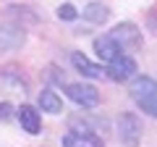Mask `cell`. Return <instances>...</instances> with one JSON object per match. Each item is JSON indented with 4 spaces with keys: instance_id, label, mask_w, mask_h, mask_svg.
<instances>
[{
    "instance_id": "cell-8",
    "label": "cell",
    "mask_w": 157,
    "mask_h": 147,
    "mask_svg": "<svg viewBox=\"0 0 157 147\" xmlns=\"http://www.w3.org/2000/svg\"><path fill=\"white\" fill-rule=\"evenodd\" d=\"M16 118H18V124H21V129L26 131V134H39V129H42V118H39V113H37L34 105L16 108Z\"/></svg>"
},
{
    "instance_id": "cell-6",
    "label": "cell",
    "mask_w": 157,
    "mask_h": 147,
    "mask_svg": "<svg viewBox=\"0 0 157 147\" xmlns=\"http://www.w3.org/2000/svg\"><path fill=\"white\" fill-rule=\"evenodd\" d=\"M105 74H107V79H113V81H134L136 79V61L131 55H121L113 63H107Z\"/></svg>"
},
{
    "instance_id": "cell-14",
    "label": "cell",
    "mask_w": 157,
    "mask_h": 147,
    "mask_svg": "<svg viewBox=\"0 0 157 147\" xmlns=\"http://www.w3.org/2000/svg\"><path fill=\"white\" fill-rule=\"evenodd\" d=\"M55 13H58V18H60V21H76V18H78V11H76V6H73V3H60Z\"/></svg>"
},
{
    "instance_id": "cell-5",
    "label": "cell",
    "mask_w": 157,
    "mask_h": 147,
    "mask_svg": "<svg viewBox=\"0 0 157 147\" xmlns=\"http://www.w3.org/2000/svg\"><path fill=\"white\" fill-rule=\"evenodd\" d=\"M26 42L24 24H0V53H13Z\"/></svg>"
},
{
    "instance_id": "cell-10",
    "label": "cell",
    "mask_w": 157,
    "mask_h": 147,
    "mask_svg": "<svg viewBox=\"0 0 157 147\" xmlns=\"http://www.w3.org/2000/svg\"><path fill=\"white\" fill-rule=\"evenodd\" d=\"M63 147H105L100 134H63Z\"/></svg>"
},
{
    "instance_id": "cell-12",
    "label": "cell",
    "mask_w": 157,
    "mask_h": 147,
    "mask_svg": "<svg viewBox=\"0 0 157 147\" xmlns=\"http://www.w3.org/2000/svg\"><path fill=\"white\" fill-rule=\"evenodd\" d=\"M94 53H97V55H100L105 63H113L115 58L123 55V53H121V47H118L115 42L107 37V34H105V37H97V40H94Z\"/></svg>"
},
{
    "instance_id": "cell-13",
    "label": "cell",
    "mask_w": 157,
    "mask_h": 147,
    "mask_svg": "<svg viewBox=\"0 0 157 147\" xmlns=\"http://www.w3.org/2000/svg\"><path fill=\"white\" fill-rule=\"evenodd\" d=\"M39 108H42V113H52V116H58V113L63 110V100L58 97V92H52L50 87H47V89L39 92Z\"/></svg>"
},
{
    "instance_id": "cell-1",
    "label": "cell",
    "mask_w": 157,
    "mask_h": 147,
    "mask_svg": "<svg viewBox=\"0 0 157 147\" xmlns=\"http://www.w3.org/2000/svg\"><path fill=\"white\" fill-rule=\"evenodd\" d=\"M107 37H110L113 42H115L118 47H121V53H134L141 47V42H144V37H141V29L136 26L134 21H121L115 24V26L107 32Z\"/></svg>"
},
{
    "instance_id": "cell-15",
    "label": "cell",
    "mask_w": 157,
    "mask_h": 147,
    "mask_svg": "<svg viewBox=\"0 0 157 147\" xmlns=\"http://www.w3.org/2000/svg\"><path fill=\"white\" fill-rule=\"evenodd\" d=\"M139 108L144 110L147 116H152V118H157V97H155V100H147V102H141Z\"/></svg>"
},
{
    "instance_id": "cell-7",
    "label": "cell",
    "mask_w": 157,
    "mask_h": 147,
    "mask_svg": "<svg viewBox=\"0 0 157 147\" xmlns=\"http://www.w3.org/2000/svg\"><path fill=\"white\" fill-rule=\"evenodd\" d=\"M128 95H131V100H136V105H141L147 100H155L157 97V81L152 76H136L128 84Z\"/></svg>"
},
{
    "instance_id": "cell-16",
    "label": "cell",
    "mask_w": 157,
    "mask_h": 147,
    "mask_svg": "<svg viewBox=\"0 0 157 147\" xmlns=\"http://www.w3.org/2000/svg\"><path fill=\"white\" fill-rule=\"evenodd\" d=\"M11 116H13V108L8 102H0V121H8Z\"/></svg>"
},
{
    "instance_id": "cell-11",
    "label": "cell",
    "mask_w": 157,
    "mask_h": 147,
    "mask_svg": "<svg viewBox=\"0 0 157 147\" xmlns=\"http://www.w3.org/2000/svg\"><path fill=\"white\" fill-rule=\"evenodd\" d=\"M81 16H84V21H89V24H105L107 18H110V8H107L105 3H100V0H92V3L84 6Z\"/></svg>"
},
{
    "instance_id": "cell-4",
    "label": "cell",
    "mask_w": 157,
    "mask_h": 147,
    "mask_svg": "<svg viewBox=\"0 0 157 147\" xmlns=\"http://www.w3.org/2000/svg\"><path fill=\"white\" fill-rule=\"evenodd\" d=\"M66 95H68V100H73L76 105H81V108H94V105H100V92H97V87L84 84V81L66 84Z\"/></svg>"
},
{
    "instance_id": "cell-9",
    "label": "cell",
    "mask_w": 157,
    "mask_h": 147,
    "mask_svg": "<svg viewBox=\"0 0 157 147\" xmlns=\"http://www.w3.org/2000/svg\"><path fill=\"white\" fill-rule=\"evenodd\" d=\"M71 63H73V68H76L81 76H86V79H102V76H107L105 68L97 66V63H92L84 53H71Z\"/></svg>"
},
{
    "instance_id": "cell-2",
    "label": "cell",
    "mask_w": 157,
    "mask_h": 147,
    "mask_svg": "<svg viewBox=\"0 0 157 147\" xmlns=\"http://www.w3.org/2000/svg\"><path fill=\"white\" fill-rule=\"evenodd\" d=\"M115 131H118L121 145H126V147H139V142H141V121L136 118L134 113H121V116H118Z\"/></svg>"
},
{
    "instance_id": "cell-3",
    "label": "cell",
    "mask_w": 157,
    "mask_h": 147,
    "mask_svg": "<svg viewBox=\"0 0 157 147\" xmlns=\"http://www.w3.org/2000/svg\"><path fill=\"white\" fill-rule=\"evenodd\" d=\"M68 126H71V134H100V131H107V118L89 116V113H76L68 118Z\"/></svg>"
}]
</instances>
